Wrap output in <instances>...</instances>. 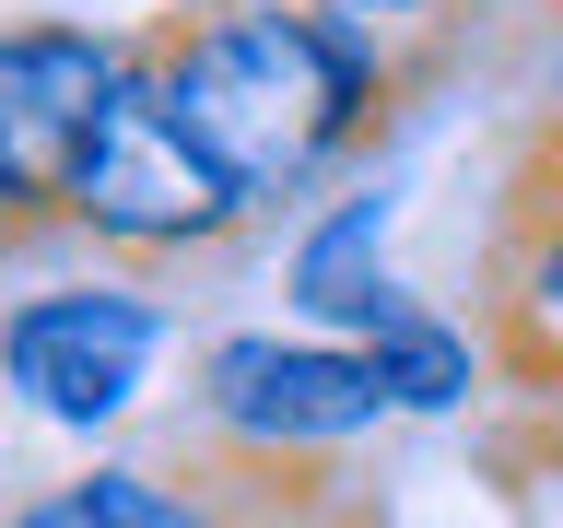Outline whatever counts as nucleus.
<instances>
[{
	"mask_svg": "<svg viewBox=\"0 0 563 528\" xmlns=\"http://www.w3.org/2000/svg\"><path fill=\"white\" fill-rule=\"evenodd\" d=\"M141 59L258 211L341 176L387 130V95H399L387 24H364L341 0H211V12L165 24Z\"/></svg>",
	"mask_w": 563,
	"mask_h": 528,
	"instance_id": "1",
	"label": "nucleus"
},
{
	"mask_svg": "<svg viewBox=\"0 0 563 528\" xmlns=\"http://www.w3.org/2000/svg\"><path fill=\"white\" fill-rule=\"evenodd\" d=\"M258 200H246L223 153H211L176 95L153 82V59H130V82L106 95L95 141H82V165H70V235L118 246V258H200V246L246 235Z\"/></svg>",
	"mask_w": 563,
	"mask_h": 528,
	"instance_id": "2",
	"label": "nucleus"
},
{
	"mask_svg": "<svg viewBox=\"0 0 563 528\" xmlns=\"http://www.w3.org/2000/svg\"><path fill=\"white\" fill-rule=\"evenodd\" d=\"M176 341V306L153 282H47L0 306V387L59 435H95L153 387Z\"/></svg>",
	"mask_w": 563,
	"mask_h": 528,
	"instance_id": "3",
	"label": "nucleus"
},
{
	"mask_svg": "<svg viewBox=\"0 0 563 528\" xmlns=\"http://www.w3.org/2000/svg\"><path fill=\"white\" fill-rule=\"evenodd\" d=\"M200 422L223 435V447L246 458H341L364 447L376 422H399V399H387L376 352L341 341V329H306V341H282V329H235V341L200 352Z\"/></svg>",
	"mask_w": 563,
	"mask_h": 528,
	"instance_id": "4",
	"label": "nucleus"
},
{
	"mask_svg": "<svg viewBox=\"0 0 563 528\" xmlns=\"http://www.w3.org/2000/svg\"><path fill=\"white\" fill-rule=\"evenodd\" d=\"M141 47L95 24H0V246L70 223V165Z\"/></svg>",
	"mask_w": 563,
	"mask_h": 528,
	"instance_id": "5",
	"label": "nucleus"
},
{
	"mask_svg": "<svg viewBox=\"0 0 563 528\" xmlns=\"http://www.w3.org/2000/svg\"><path fill=\"white\" fill-rule=\"evenodd\" d=\"M387 223H399V188H341V200L317 211L306 235H294V271H282V294L317 317V329H364V317L399 294L387 282Z\"/></svg>",
	"mask_w": 563,
	"mask_h": 528,
	"instance_id": "6",
	"label": "nucleus"
},
{
	"mask_svg": "<svg viewBox=\"0 0 563 528\" xmlns=\"http://www.w3.org/2000/svg\"><path fill=\"white\" fill-rule=\"evenodd\" d=\"M352 341L376 352V376H387V399H399V422H446V411H470V399H482V376H493V352L470 341L457 317H434L411 282H399V294H387Z\"/></svg>",
	"mask_w": 563,
	"mask_h": 528,
	"instance_id": "7",
	"label": "nucleus"
},
{
	"mask_svg": "<svg viewBox=\"0 0 563 528\" xmlns=\"http://www.w3.org/2000/svg\"><path fill=\"white\" fill-rule=\"evenodd\" d=\"M493 364L517 387H563V200H528L493 271Z\"/></svg>",
	"mask_w": 563,
	"mask_h": 528,
	"instance_id": "8",
	"label": "nucleus"
},
{
	"mask_svg": "<svg viewBox=\"0 0 563 528\" xmlns=\"http://www.w3.org/2000/svg\"><path fill=\"white\" fill-rule=\"evenodd\" d=\"M35 528H188V493H165L153 470H82V482L35 493Z\"/></svg>",
	"mask_w": 563,
	"mask_h": 528,
	"instance_id": "9",
	"label": "nucleus"
},
{
	"mask_svg": "<svg viewBox=\"0 0 563 528\" xmlns=\"http://www.w3.org/2000/svg\"><path fill=\"white\" fill-rule=\"evenodd\" d=\"M341 12H364V24H387V35H399V24H422L434 0H341Z\"/></svg>",
	"mask_w": 563,
	"mask_h": 528,
	"instance_id": "10",
	"label": "nucleus"
},
{
	"mask_svg": "<svg viewBox=\"0 0 563 528\" xmlns=\"http://www.w3.org/2000/svg\"><path fill=\"white\" fill-rule=\"evenodd\" d=\"M552 176H563V130H552Z\"/></svg>",
	"mask_w": 563,
	"mask_h": 528,
	"instance_id": "11",
	"label": "nucleus"
}]
</instances>
